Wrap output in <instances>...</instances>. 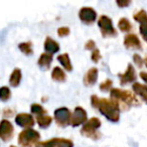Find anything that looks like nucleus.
Masks as SVG:
<instances>
[{
  "label": "nucleus",
  "instance_id": "1",
  "mask_svg": "<svg viewBox=\"0 0 147 147\" xmlns=\"http://www.w3.org/2000/svg\"><path fill=\"white\" fill-rule=\"evenodd\" d=\"M91 104L94 108L98 109L100 113L109 121L117 123L120 120V108L115 101L111 99H100L93 95L91 96Z\"/></svg>",
  "mask_w": 147,
  "mask_h": 147
},
{
  "label": "nucleus",
  "instance_id": "2",
  "mask_svg": "<svg viewBox=\"0 0 147 147\" xmlns=\"http://www.w3.org/2000/svg\"><path fill=\"white\" fill-rule=\"evenodd\" d=\"M111 100L115 101L119 105V108L127 111L131 107H137L140 105L139 99L132 92L122 89H112L110 91Z\"/></svg>",
  "mask_w": 147,
  "mask_h": 147
},
{
  "label": "nucleus",
  "instance_id": "3",
  "mask_svg": "<svg viewBox=\"0 0 147 147\" xmlns=\"http://www.w3.org/2000/svg\"><path fill=\"white\" fill-rule=\"evenodd\" d=\"M101 127V121L97 117H93L90 120L83 125L81 129V134L84 137L93 139V140H99L101 138V134L99 133L98 129Z\"/></svg>",
  "mask_w": 147,
  "mask_h": 147
},
{
  "label": "nucleus",
  "instance_id": "4",
  "mask_svg": "<svg viewBox=\"0 0 147 147\" xmlns=\"http://www.w3.org/2000/svg\"><path fill=\"white\" fill-rule=\"evenodd\" d=\"M40 134L34 129H24L18 135V144L21 147H33L38 143Z\"/></svg>",
  "mask_w": 147,
  "mask_h": 147
},
{
  "label": "nucleus",
  "instance_id": "5",
  "mask_svg": "<svg viewBox=\"0 0 147 147\" xmlns=\"http://www.w3.org/2000/svg\"><path fill=\"white\" fill-rule=\"evenodd\" d=\"M98 26L104 38H112L117 36V30L113 26L112 19L107 15H101L98 20Z\"/></svg>",
  "mask_w": 147,
  "mask_h": 147
},
{
  "label": "nucleus",
  "instance_id": "6",
  "mask_svg": "<svg viewBox=\"0 0 147 147\" xmlns=\"http://www.w3.org/2000/svg\"><path fill=\"white\" fill-rule=\"evenodd\" d=\"M71 111L65 107H61L55 111V120L57 126L65 128L71 124Z\"/></svg>",
  "mask_w": 147,
  "mask_h": 147
},
{
  "label": "nucleus",
  "instance_id": "7",
  "mask_svg": "<svg viewBox=\"0 0 147 147\" xmlns=\"http://www.w3.org/2000/svg\"><path fill=\"white\" fill-rule=\"evenodd\" d=\"M35 147H74V143L69 139L51 138L43 142H38Z\"/></svg>",
  "mask_w": 147,
  "mask_h": 147
},
{
  "label": "nucleus",
  "instance_id": "8",
  "mask_svg": "<svg viewBox=\"0 0 147 147\" xmlns=\"http://www.w3.org/2000/svg\"><path fill=\"white\" fill-rule=\"evenodd\" d=\"M14 135V128L10 121L3 119L0 122V139L4 142H8Z\"/></svg>",
  "mask_w": 147,
  "mask_h": 147
},
{
  "label": "nucleus",
  "instance_id": "9",
  "mask_svg": "<svg viewBox=\"0 0 147 147\" xmlns=\"http://www.w3.org/2000/svg\"><path fill=\"white\" fill-rule=\"evenodd\" d=\"M87 112L85 109H83L82 107H76L74 113L71 117V125L73 127H78L80 125H84L87 122Z\"/></svg>",
  "mask_w": 147,
  "mask_h": 147
},
{
  "label": "nucleus",
  "instance_id": "10",
  "mask_svg": "<svg viewBox=\"0 0 147 147\" xmlns=\"http://www.w3.org/2000/svg\"><path fill=\"white\" fill-rule=\"evenodd\" d=\"M79 17L81 21L87 25L92 24L95 22L97 18V12L92 8V7H83L79 11Z\"/></svg>",
  "mask_w": 147,
  "mask_h": 147
},
{
  "label": "nucleus",
  "instance_id": "11",
  "mask_svg": "<svg viewBox=\"0 0 147 147\" xmlns=\"http://www.w3.org/2000/svg\"><path fill=\"white\" fill-rule=\"evenodd\" d=\"M136 73H135V69L131 63H129L127 69L125 71L124 74H120L119 75V79H120V84L121 86H126V85L132 84L136 81Z\"/></svg>",
  "mask_w": 147,
  "mask_h": 147
},
{
  "label": "nucleus",
  "instance_id": "12",
  "mask_svg": "<svg viewBox=\"0 0 147 147\" xmlns=\"http://www.w3.org/2000/svg\"><path fill=\"white\" fill-rule=\"evenodd\" d=\"M15 123L22 128L28 129L34 125V119L30 114L20 113V114H17L16 117H15Z\"/></svg>",
  "mask_w": 147,
  "mask_h": 147
},
{
  "label": "nucleus",
  "instance_id": "13",
  "mask_svg": "<svg viewBox=\"0 0 147 147\" xmlns=\"http://www.w3.org/2000/svg\"><path fill=\"white\" fill-rule=\"evenodd\" d=\"M124 47L127 49H142V45H141L140 39L134 33H128L124 38Z\"/></svg>",
  "mask_w": 147,
  "mask_h": 147
},
{
  "label": "nucleus",
  "instance_id": "14",
  "mask_svg": "<svg viewBox=\"0 0 147 147\" xmlns=\"http://www.w3.org/2000/svg\"><path fill=\"white\" fill-rule=\"evenodd\" d=\"M98 73L99 71L97 67H91L86 73V75L84 76V79H83V82H84L85 86L87 87L94 86L97 83V80H98Z\"/></svg>",
  "mask_w": 147,
  "mask_h": 147
},
{
  "label": "nucleus",
  "instance_id": "15",
  "mask_svg": "<svg viewBox=\"0 0 147 147\" xmlns=\"http://www.w3.org/2000/svg\"><path fill=\"white\" fill-rule=\"evenodd\" d=\"M51 63H53V55H49L47 53H41L38 61H37V65H38V67L42 71H47L51 67Z\"/></svg>",
  "mask_w": 147,
  "mask_h": 147
},
{
  "label": "nucleus",
  "instance_id": "16",
  "mask_svg": "<svg viewBox=\"0 0 147 147\" xmlns=\"http://www.w3.org/2000/svg\"><path fill=\"white\" fill-rule=\"evenodd\" d=\"M45 49L47 51V53L53 55V53H57L59 51V45L55 39L47 36L45 41Z\"/></svg>",
  "mask_w": 147,
  "mask_h": 147
},
{
  "label": "nucleus",
  "instance_id": "17",
  "mask_svg": "<svg viewBox=\"0 0 147 147\" xmlns=\"http://www.w3.org/2000/svg\"><path fill=\"white\" fill-rule=\"evenodd\" d=\"M133 92L139 96L145 103L147 104V86L146 85H142L140 83H134L132 86Z\"/></svg>",
  "mask_w": 147,
  "mask_h": 147
},
{
  "label": "nucleus",
  "instance_id": "18",
  "mask_svg": "<svg viewBox=\"0 0 147 147\" xmlns=\"http://www.w3.org/2000/svg\"><path fill=\"white\" fill-rule=\"evenodd\" d=\"M21 78H22V74H21V69L16 67L12 71L10 75V78H9V84L13 88H16L19 86L21 82Z\"/></svg>",
  "mask_w": 147,
  "mask_h": 147
},
{
  "label": "nucleus",
  "instance_id": "19",
  "mask_svg": "<svg viewBox=\"0 0 147 147\" xmlns=\"http://www.w3.org/2000/svg\"><path fill=\"white\" fill-rule=\"evenodd\" d=\"M51 79H53L55 82L57 83H63L67 80V75L63 71V69H61L59 67H53V71H51Z\"/></svg>",
  "mask_w": 147,
  "mask_h": 147
},
{
  "label": "nucleus",
  "instance_id": "20",
  "mask_svg": "<svg viewBox=\"0 0 147 147\" xmlns=\"http://www.w3.org/2000/svg\"><path fill=\"white\" fill-rule=\"evenodd\" d=\"M57 61L61 63V65H63V67L67 71H73V65L71 63V59L67 53H63V55H59L57 57Z\"/></svg>",
  "mask_w": 147,
  "mask_h": 147
},
{
  "label": "nucleus",
  "instance_id": "21",
  "mask_svg": "<svg viewBox=\"0 0 147 147\" xmlns=\"http://www.w3.org/2000/svg\"><path fill=\"white\" fill-rule=\"evenodd\" d=\"M36 121L37 124L40 128L42 129H47V127L51 126V122H53V118L49 115H43V116H38L36 117Z\"/></svg>",
  "mask_w": 147,
  "mask_h": 147
},
{
  "label": "nucleus",
  "instance_id": "22",
  "mask_svg": "<svg viewBox=\"0 0 147 147\" xmlns=\"http://www.w3.org/2000/svg\"><path fill=\"white\" fill-rule=\"evenodd\" d=\"M133 17L137 22L140 23V26H147V13L145 10L141 9V10L137 11Z\"/></svg>",
  "mask_w": 147,
  "mask_h": 147
},
{
  "label": "nucleus",
  "instance_id": "23",
  "mask_svg": "<svg viewBox=\"0 0 147 147\" xmlns=\"http://www.w3.org/2000/svg\"><path fill=\"white\" fill-rule=\"evenodd\" d=\"M118 27L122 32H130L133 28L132 24H131V22L129 21V19L125 18V17H122V18L119 20Z\"/></svg>",
  "mask_w": 147,
  "mask_h": 147
},
{
  "label": "nucleus",
  "instance_id": "24",
  "mask_svg": "<svg viewBox=\"0 0 147 147\" xmlns=\"http://www.w3.org/2000/svg\"><path fill=\"white\" fill-rule=\"evenodd\" d=\"M18 49L21 53H23L25 55H31L33 53L32 49V42L31 41H25L18 45Z\"/></svg>",
  "mask_w": 147,
  "mask_h": 147
},
{
  "label": "nucleus",
  "instance_id": "25",
  "mask_svg": "<svg viewBox=\"0 0 147 147\" xmlns=\"http://www.w3.org/2000/svg\"><path fill=\"white\" fill-rule=\"evenodd\" d=\"M30 111H31V113H32V114L36 115V117L47 115V110H45V109L39 104H32V105H31V106H30Z\"/></svg>",
  "mask_w": 147,
  "mask_h": 147
},
{
  "label": "nucleus",
  "instance_id": "26",
  "mask_svg": "<svg viewBox=\"0 0 147 147\" xmlns=\"http://www.w3.org/2000/svg\"><path fill=\"white\" fill-rule=\"evenodd\" d=\"M11 97V91L8 87H1L0 88V100L2 102H6L10 99Z\"/></svg>",
  "mask_w": 147,
  "mask_h": 147
},
{
  "label": "nucleus",
  "instance_id": "27",
  "mask_svg": "<svg viewBox=\"0 0 147 147\" xmlns=\"http://www.w3.org/2000/svg\"><path fill=\"white\" fill-rule=\"evenodd\" d=\"M112 86H113V82L111 80H105L103 83H101L100 85V90L102 91V92H109V91L112 90Z\"/></svg>",
  "mask_w": 147,
  "mask_h": 147
},
{
  "label": "nucleus",
  "instance_id": "28",
  "mask_svg": "<svg viewBox=\"0 0 147 147\" xmlns=\"http://www.w3.org/2000/svg\"><path fill=\"white\" fill-rule=\"evenodd\" d=\"M133 61H134V63L138 67H142L143 65H144V59L139 55H137V53H135V55H133Z\"/></svg>",
  "mask_w": 147,
  "mask_h": 147
},
{
  "label": "nucleus",
  "instance_id": "29",
  "mask_svg": "<svg viewBox=\"0 0 147 147\" xmlns=\"http://www.w3.org/2000/svg\"><path fill=\"white\" fill-rule=\"evenodd\" d=\"M91 59H92L94 63H98V61L101 59V53H100V51H99L98 49H95L94 51H92Z\"/></svg>",
  "mask_w": 147,
  "mask_h": 147
},
{
  "label": "nucleus",
  "instance_id": "30",
  "mask_svg": "<svg viewBox=\"0 0 147 147\" xmlns=\"http://www.w3.org/2000/svg\"><path fill=\"white\" fill-rule=\"evenodd\" d=\"M57 34H59V37H65L67 36V35L69 34V27H59V29H57Z\"/></svg>",
  "mask_w": 147,
  "mask_h": 147
},
{
  "label": "nucleus",
  "instance_id": "31",
  "mask_svg": "<svg viewBox=\"0 0 147 147\" xmlns=\"http://www.w3.org/2000/svg\"><path fill=\"white\" fill-rule=\"evenodd\" d=\"M85 49H88V51H93L95 49H97L95 41L93 40V39H89V40L86 42V45H85Z\"/></svg>",
  "mask_w": 147,
  "mask_h": 147
},
{
  "label": "nucleus",
  "instance_id": "32",
  "mask_svg": "<svg viewBox=\"0 0 147 147\" xmlns=\"http://www.w3.org/2000/svg\"><path fill=\"white\" fill-rule=\"evenodd\" d=\"M139 31L142 35L143 39L147 42V26H139Z\"/></svg>",
  "mask_w": 147,
  "mask_h": 147
},
{
  "label": "nucleus",
  "instance_id": "33",
  "mask_svg": "<svg viewBox=\"0 0 147 147\" xmlns=\"http://www.w3.org/2000/svg\"><path fill=\"white\" fill-rule=\"evenodd\" d=\"M116 3L120 8H124V7H127L131 4L130 1H122V0H117Z\"/></svg>",
  "mask_w": 147,
  "mask_h": 147
},
{
  "label": "nucleus",
  "instance_id": "34",
  "mask_svg": "<svg viewBox=\"0 0 147 147\" xmlns=\"http://www.w3.org/2000/svg\"><path fill=\"white\" fill-rule=\"evenodd\" d=\"M13 113H14V111H13L12 109H10V108L4 109V111H3V116L4 117H11V116H13Z\"/></svg>",
  "mask_w": 147,
  "mask_h": 147
},
{
  "label": "nucleus",
  "instance_id": "35",
  "mask_svg": "<svg viewBox=\"0 0 147 147\" xmlns=\"http://www.w3.org/2000/svg\"><path fill=\"white\" fill-rule=\"evenodd\" d=\"M140 78L147 84V73H146V71H141V73H140Z\"/></svg>",
  "mask_w": 147,
  "mask_h": 147
},
{
  "label": "nucleus",
  "instance_id": "36",
  "mask_svg": "<svg viewBox=\"0 0 147 147\" xmlns=\"http://www.w3.org/2000/svg\"><path fill=\"white\" fill-rule=\"evenodd\" d=\"M144 65H146V67H147V57H145V59H144Z\"/></svg>",
  "mask_w": 147,
  "mask_h": 147
},
{
  "label": "nucleus",
  "instance_id": "37",
  "mask_svg": "<svg viewBox=\"0 0 147 147\" xmlns=\"http://www.w3.org/2000/svg\"><path fill=\"white\" fill-rule=\"evenodd\" d=\"M10 147H15V146H10Z\"/></svg>",
  "mask_w": 147,
  "mask_h": 147
}]
</instances>
